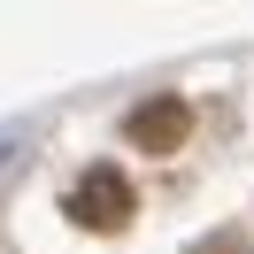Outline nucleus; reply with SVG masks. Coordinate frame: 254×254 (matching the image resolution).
<instances>
[{"instance_id":"obj_3","label":"nucleus","mask_w":254,"mask_h":254,"mask_svg":"<svg viewBox=\"0 0 254 254\" xmlns=\"http://www.w3.org/2000/svg\"><path fill=\"white\" fill-rule=\"evenodd\" d=\"M200 254H247V239H208Z\"/></svg>"},{"instance_id":"obj_2","label":"nucleus","mask_w":254,"mask_h":254,"mask_svg":"<svg viewBox=\"0 0 254 254\" xmlns=\"http://www.w3.org/2000/svg\"><path fill=\"white\" fill-rule=\"evenodd\" d=\"M185 131H192V108L177 93H154V100H139V108L124 116V139L139 146V154H177Z\"/></svg>"},{"instance_id":"obj_1","label":"nucleus","mask_w":254,"mask_h":254,"mask_svg":"<svg viewBox=\"0 0 254 254\" xmlns=\"http://www.w3.org/2000/svg\"><path fill=\"white\" fill-rule=\"evenodd\" d=\"M131 208H139V192H131V177L116 170V162H93V170L69 185V216H77L85 231H124Z\"/></svg>"}]
</instances>
